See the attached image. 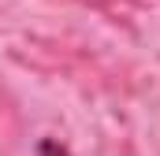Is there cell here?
Returning a JSON list of instances; mask_svg holds the SVG:
<instances>
[{"mask_svg": "<svg viewBox=\"0 0 160 156\" xmlns=\"http://www.w3.org/2000/svg\"><path fill=\"white\" fill-rule=\"evenodd\" d=\"M41 156H67V149L56 141H41Z\"/></svg>", "mask_w": 160, "mask_h": 156, "instance_id": "obj_1", "label": "cell"}]
</instances>
